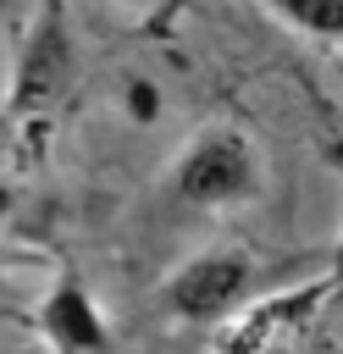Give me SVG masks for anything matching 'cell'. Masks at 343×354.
<instances>
[{"instance_id": "6da1fadb", "label": "cell", "mask_w": 343, "mask_h": 354, "mask_svg": "<svg viewBox=\"0 0 343 354\" xmlns=\"http://www.w3.org/2000/svg\"><path fill=\"white\" fill-rule=\"evenodd\" d=\"M254 288H260V260L238 243H216V249L188 254L160 282V304L188 326H210V321L238 315L254 299Z\"/></svg>"}, {"instance_id": "7a4b0ae2", "label": "cell", "mask_w": 343, "mask_h": 354, "mask_svg": "<svg viewBox=\"0 0 343 354\" xmlns=\"http://www.w3.org/2000/svg\"><path fill=\"white\" fill-rule=\"evenodd\" d=\"M172 194L194 210H227L260 194V155L238 127H205L172 166Z\"/></svg>"}, {"instance_id": "3957f363", "label": "cell", "mask_w": 343, "mask_h": 354, "mask_svg": "<svg viewBox=\"0 0 343 354\" xmlns=\"http://www.w3.org/2000/svg\"><path fill=\"white\" fill-rule=\"evenodd\" d=\"M77 72V50H72V28L61 17V0H39L28 33H22V55H17V77H11V111L22 116H44Z\"/></svg>"}, {"instance_id": "277c9868", "label": "cell", "mask_w": 343, "mask_h": 354, "mask_svg": "<svg viewBox=\"0 0 343 354\" xmlns=\"http://www.w3.org/2000/svg\"><path fill=\"white\" fill-rule=\"evenodd\" d=\"M39 332H44V343H55L66 354H100V348H111V326H105L94 293L77 277H55V288L39 304Z\"/></svg>"}, {"instance_id": "5b68a950", "label": "cell", "mask_w": 343, "mask_h": 354, "mask_svg": "<svg viewBox=\"0 0 343 354\" xmlns=\"http://www.w3.org/2000/svg\"><path fill=\"white\" fill-rule=\"evenodd\" d=\"M282 22H293L310 39H337L343 44V0H260Z\"/></svg>"}, {"instance_id": "8992f818", "label": "cell", "mask_w": 343, "mask_h": 354, "mask_svg": "<svg viewBox=\"0 0 343 354\" xmlns=\"http://www.w3.org/2000/svg\"><path fill=\"white\" fill-rule=\"evenodd\" d=\"M122 111L144 127V122H155L160 116V88L149 83V77H127V88H122Z\"/></svg>"}, {"instance_id": "52a82bcc", "label": "cell", "mask_w": 343, "mask_h": 354, "mask_svg": "<svg viewBox=\"0 0 343 354\" xmlns=\"http://www.w3.org/2000/svg\"><path fill=\"white\" fill-rule=\"evenodd\" d=\"M332 277L343 282V238H337V249H332Z\"/></svg>"}, {"instance_id": "ba28073f", "label": "cell", "mask_w": 343, "mask_h": 354, "mask_svg": "<svg viewBox=\"0 0 343 354\" xmlns=\"http://www.w3.org/2000/svg\"><path fill=\"white\" fill-rule=\"evenodd\" d=\"M11 199H17V194H11V188H6V183H0V216H6V210H11Z\"/></svg>"}]
</instances>
